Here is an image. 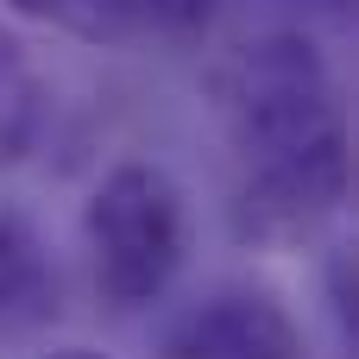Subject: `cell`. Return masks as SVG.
Masks as SVG:
<instances>
[{"label":"cell","instance_id":"cell-1","mask_svg":"<svg viewBox=\"0 0 359 359\" xmlns=\"http://www.w3.org/2000/svg\"><path fill=\"white\" fill-rule=\"evenodd\" d=\"M227 139L240 151L233 233L259 252L316 240L353 183V139L322 50L303 32H265L221 76Z\"/></svg>","mask_w":359,"mask_h":359},{"label":"cell","instance_id":"cell-2","mask_svg":"<svg viewBox=\"0 0 359 359\" xmlns=\"http://www.w3.org/2000/svg\"><path fill=\"white\" fill-rule=\"evenodd\" d=\"M82 240H88L95 290L114 309L158 303L189 252V215H183L177 177L145 158L114 164L82 208Z\"/></svg>","mask_w":359,"mask_h":359},{"label":"cell","instance_id":"cell-3","mask_svg":"<svg viewBox=\"0 0 359 359\" xmlns=\"http://www.w3.org/2000/svg\"><path fill=\"white\" fill-rule=\"evenodd\" d=\"M164 359H309L303 328L271 290L227 284L164 328Z\"/></svg>","mask_w":359,"mask_h":359},{"label":"cell","instance_id":"cell-4","mask_svg":"<svg viewBox=\"0 0 359 359\" xmlns=\"http://www.w3.org/2000/svg\"><path fill=\"white\" fill-rule=\"evenodd\" d=\"M57 309V265L19 208H0V334H25Z\"/></svg>","mask_w":359,"mask_h":359},{"label":"cell","instance_id":"cell-5","mask_svg":"<svg viewBox=\"0 0 359 359\" xmlns=\"http://www.w3.org/2000/svg\"><path fill=\"white\" fill-rule=\"evenodd\" d=\"M6 13L19 19H38V25H57L82 44H126L133 32H145V0H0Z\"/></svg>","mask_w":359,"mask_h":359},{"label":"cell","instance_id":"cell-6","mask_svg":"<svg viewBox=\"0 0 359 359\" xmlns=\"http://www.w3.org/2000/svg\"><path fill=\"white\" fill-rule=\"evenodd\" d=\"M38 120H44V88H38V69H32L25 44L0 25V170H13V164L32 151Z\"/></svg>","mask_w":359,"mask_h":359},{"label":"cell","instance_id":"cell-7","mask_svg":"<svg viewBox=\"0 0 359 359\" xmlns=\"http://www.w3.org/2000/svg\"><path fill=\"white\" fill-rule=\"evenodd\" d=\"M322 284H328V303H334V322H341L347 347L359 353V246H341V252L328 259Z\"/></svg>","mask_w":359,"mask_h":359},{"label":"cell","instance_id":"cell-8","mask_svg":"<svg viewBox=\"0 0 359 359\" xmlns=\"http://www.w3.org/2000/svg\"><path fill=\"white\" fill-rule=\"evenodd\" d=\"M221 13V0H145V19L164 32H202Z\"/></svg>","mask_w":359,"mask_h":359},{"label":"cell","instance_id":"cell-9","mask_svg":"<svg viewBox=\"0 0 359 359\" xmlns=\"http://www.w3.org/2000/svg\"><path fill=\"white\" fill-rule=\"evenodd\" d=\"M44 359H114V353H95V347H57V353H44Z\"/></svg>","mask_w":359,"mask_h":359}]
</instances>
